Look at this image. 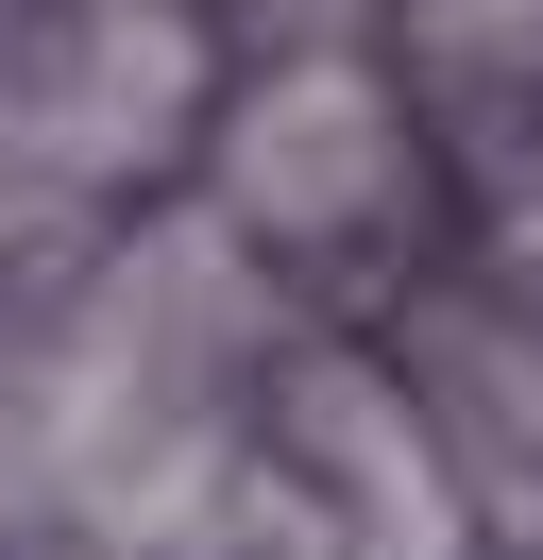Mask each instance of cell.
I'll return each mask as SVG.
<instances>
[{
  "mask_svg": "<svg viewBox=\"0 0 543 560\" xmlns=\"http://www.w3.org/2000/svg\"><path fill=\"white\" fill-rule=\"evenodd\" d=\"M373 153H391V103H373L357 69H289V85L238 103V187H255L272 221H357Z\"/></svg>",
  "mask_w": 543,
  "mask_h": 560,
  "instance_id": "cell-1",
  "label": "cell"
}]
</instances>
